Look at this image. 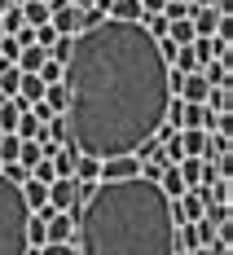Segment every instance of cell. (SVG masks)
<instances>
[{"label": "cell", "mask_w": 233, "mask_h": 255, "mask_svg": "<svg viewBox=\"0 0 233 255\" xmlns=\"http://www.w3.org/2000/svg\"><path fill=\"white\" fill-rule=\"evenodd\" d=\"M31 180H40V185H53V180H57V176H53V163H49V158H40V163L31 167Z\"/></svg>", "instance_id": "obj_20"}, {"label": "cell", "mask_w": 233, "mask_h": 255, "mask_svg": "<svg viewBox=\"0 0 233 255\" xmlns=\"http://www.w3.org/2000/svg\"><path fill=\"white\" fill-rule=\"evenodd\" d=\"M31 31H35V49L49 53V49H53V40H57V31H53L49 22H44V26H31Z\"/></svg>", "instance_id": "obj_19"}, {"label": "cell", "mask_w": 233, "mask_h": 255, "mask_svg": "<svg viewBox=\"0 0 233 255\" xmlns=\"http://www.w3.org/2000/svg\"><path fill=\"white\" fill-rule=\"evenodd\" d=\"M203 163H207V158H181V163H176L185 189H198V185H203Z\"/></svg>", "instance_id": "obj_11"}, {"label": "cell", "mask_w": 233, "mask_h": 255, "mask_svg": "<svg viewBox=\"0 0 233 255\" xmlns=\"http://www.w3.org/2000/svg\"><path fill=\"white\" fill-rule=\"evenodd\" d=\"M22 110H26V106L18 102V97H0V136L18 128V119H22Z\"/></svg>", "instance_id": "obj_9"}, {"label": "cell", "mask_w": 233, "mask_h": 255, "mask_svg": "<svg viewBox=\"0 0 233 255\" xmlns=\"http://www.w3.org/2000/svg\"><path fill=\"white\" fill-rule=\"evenodd\" d=\"M18 150H22V141H18L13 132H4V136H0V167L18 163Z\"/></svg>", "instance_id": "obj_15"}, {"label": "cell", "mask_w": 233, "mask_h": 255, "mask_svg": "<svg viewBox=\"0 0 233 255\" xmlns=\"http://www.w3.org/2000/svg\"><path fill=\"white\" fill-rule=\"evenodd\" d=\"M211 4H216V0H194V9H211Z\"/></svg>", "instance_id": "obj_22"}, {"label": "cell", "mask_w": 233, "mask_h": 255, "mask_svg": "<svg viewBox=\"0 0 233 255\" xmlns=\"http://www.w3.org/2000/svg\"><path fill=\"white\" fill-rule=\"evenodd\" d=\"M106 13H110V22H141V4L136 0H110Z\"/></svg>", "instance_id": "obj_10"}, {"label": "cell", "mask_w": 233, "mask_h": 255, "mask_svg": "<svg viewBox=\"0 0 233 255\" xmlns=\"http://www.w3.org/2000/svg\"><path fill=\"white\" fill-rule=\"evenodd\" d=\"M49 26L57 31V35H79L84 31V4H53V13H49Z\"/></svg>", "instance_id": "obj_4"}, {"label": "cell", "mask_w": 233, "mask_h": 255, "mask_svg": "<svg viewBox=\"0 0 233 255\" xmlns=\"http://www.w3.org/2000/svg\"><path fill=\"white\" fill-rule=\"evenodd\" d=\"M75 158H79V150L66 141V145H57V154H53L49 163H53V176H75Z\"/></svg>", "instance_id": "obj_8"}, {"label": "cell", "mask_w": 233, "mask_h": 255, "mask_svg": "<svg viewBox=\"0 0 233 255\" xmlns=\"http://www.w3.org/2000/svg\"><path fill=\"white\" fill-rule=\"evenodd\" d=\"M167 4H194V0H167Z\"/></svg>", "instance_id": "obj_24"}, {"label": "cell", "mask_w": 233, "mask_h": 255, "mask_svg": "<svg viewBox=\"0 0 233 255\" xmlns=\"http://www.w3.org/2000/svg\"><path fill=\"white\" fill-rule=\"evenodd\" d=\"M44 238L49 242H75V211H53L49 220H44Z\"/></svg>", "instance_id": "obj_6"}, {"label": "cell", "mask_w": 233, "mask_h": 255, "mask_svg": "<svg viewBox=\"0 0 233 255\" xmlns=\"http://www.w3.org/2000/svg\"><path fill=\"white\" fill-rule=\"evenodd\" d=\"M18 9H22V22L26 26H44V22H49V13H53L44 0H22Z\"/></svg>", "instance_id": "obj_12"}, {"label": "cell", "mask_w": 233, "mask_h": 255, "mask_svg": "<svg viewBox=\"0 0 233 255\" xmlns=\"http://www.w3.org/2000/svg\"><path fill=\"white\" fill-rule=\"evenodd\" d=\"M158 189H163V194H167V198L176 203V198L185 194V180H181V172H176V167H163V176H158Z\"/></svg>", "instance_id": "obj_14"}, {"label": "cell", "mask_w": 233, "mask_h": 255, "mask_svg": "<svg viewBox=\"0 0 233 255\" xmlns=\"http://www.w3.org/2000/svg\"><path fill=\"white\" fill-rule=\"evenodd\" d=\"M35 255H79V251H75V242H49V247H40Z\"/></svg>", "instance_id": "obj_21"}, {"label": "cell", "mask_w": 233, "mask_h": 255, "mask_svg": "<svg viewBox=\"0 0 233 255\" xmlns=\"http://www.w3.org/2000/svg\"><path fill=\"white\" fill-rule=\"evenodd\" d=\"M22 9H18V4H9V9H4V13H0V31H4V35H13V31H22Z\"/></svg>", "instance_id": "obj_16"}, {"label": "cell", "mask_w": 233, "mask_h": 255, "mask_svg": "<svg viewBox=\"0 0 233 255\" xmlns=\"http://www.w3.org/2000/svg\"><path fill=\"white\" fill-rule=\"evenodd\" d=\"M71 44H75V35H57V40H53V49H49V57L66 66V57H71Z\"/></svg>", "instance_id": "obj_18"}, {"label": "cell", "mask_w": 233, "mask_h": 255, "mask_svg": "<svg viewBox=\"0 0 233 255\" xmlns=\"http://www.w3.org/2000/svg\"><path fill=\"white\" fill-rule=\"evenodd\" d=\"M75 180L97 185V180H102V158H88V154H79V158H75Z\"/></svg>", "instance_id": "obj_13"}, {"label": "cell", "mask_w": 233, "mask_h": 255, "mask_svg": "<svg viewBox=\"0 0 233 255\" xmlns=\"http://www.w3.org/2000/svg\"><path fill=\"white\" fill-rule=\"evenodd\" d=\"M207 132H203V128H185L181 132V154L185 158H203V150H207Z\"/></svg>", "instance_id": "obj_7"}, {"label": "cell", "mask_w": 233, "mask_h": 255, "mask_svg": "<svg viewBox=\"0 0 233 255\" xmlns=\"http://www.w3.org/2000/svg\"><path fill=\"white\" fill-rule=\"evenodd\" d=\"M26 225L31 211L22 203V185H13L9 176H0V255H26Z\"/></svg>", "instance_id": "obj_3"}, {"label": "cell", "mask_w": 233, "mask_h": 255, "mask_svg": "<svg viewBox=\"0 0 233 255\" xmlns=\"http://www.w3.org/2000/svg\"><path fill=\"white\" fill-rule=\"evenodd\" d=\"M62 71H66V66H62V62H53V57H44V66H40V71H35V75H40V84H44V88H49V84H62Z\"/></svg>", "instance_id": "obj_17"}, {"label": "cell", "mask_w": 233, "mask_h": 255, "mask_svg": "<svg viewBox=\"0 0 233 255\" xmlns=\"http://www.w3.org/2000/svg\"><path fill=\"white\" fill-rule=\"evenodd\" d=\"M132 176H141V158H136V154L102 158V180H132Z\"/></svg>", "instance_id": "obj_5"}, {"label": "cell", "mask_w": 233, "mask_h": 255, "mask_svg": "<svg viewBox=\"0 0 233 255\" xmlns=\"http://www.w3.org/2000/svg\"><path fill=\"white\" fill-rule=\"evenodd\" d=\"M79 255H176V216L158 180H97L75 211Z\"/></svg>", "instance_id": "obj_2"}, {"label": "cell", "mask_w": 233, "mask_h": 255, "mask_svg": "<svg viewBox=\"0 0 233 255\" xmlns=\"http://www.w3.org/2000/svg\"><path fill=\"white\" fill-rule=\"evenodd\" d=\"M62 84L71 93V145L88 158L136 154L167 124L172 66L141 22H97L79 31Z\"/></svg>", "instance_id": "obj_1"}, {"label": "cell", "mask_w": 233, "mask_h": 255, "mask_svg": "<svg viewBox=\"0 0 233 255\" xmlns=\"http://www.w3.org/2000/svg\"><path fill=\"white\" fill-rule=\"evenodd\" d=\"M189 255H216V251H211V247H198V251H189Z\"/></svg>", "instance_id": "obj_23"}]
</instances>
